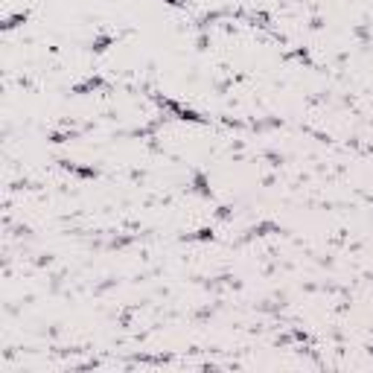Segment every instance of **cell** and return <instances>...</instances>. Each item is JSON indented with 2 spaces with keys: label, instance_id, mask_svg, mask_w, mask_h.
I'll return each instance as SVG.
<instances>
[{
  "label": "cell",
  "instance_id": "obj_6",
  "mask_svg": "<svg viewBox=\"0 0 373 373\" xmlns=\"http://www.w3.org/2000/svg\"><path fill=\"white\" fill-rule=\"evenodd\" d=\"M111 44H114V35H108V32H105V35H96V38L91 41V50H93V53H105Z\"/></svg>",
  "mask_w": 373,
  "mask_h": 373
},
{
  "label": "cell",
  "instance_id": "obj_12",
  "mask_svg": "<svg viewBox=\"0 0 373 373\" xmlns=\"http://www.w3.org/2000/svg\"><path fill=\"white\" fill-rule=\"evenodd\" d=\"M163 3H166V6H175V9H181V6H184V0H163Z\"/></svg>",
  "mask_w": 373,
  "mask_h": 373
},
{
  "label": "cell",
  "instance_id": "obj_2",
  "mask_svg": "<svg viewBox=\"0 0 373 373\" xmlns=\"http://www.w3.org/2000/svg\"><path fill=\"white\" fill-rule=\"evenodd\" d=\"M59 163H62V169L73 172V175H79V178H88V181L99 178V169H96V166H79V163H73V161H59Z\"/></svg>",
  "mask_w": 373,
  "mask_h": 373
},
{
  "label": "cell",
  "instance_id": "obj_9",
  "mask_svg": "<svg viewBox=\"0 0 373 373\" xmlns=\"http://www.w3.org/2000/svg\"><path fill=\"white\" fill-rule=\"evenodd\" d=\"M70 137H73V134H67V131H53V134H50L53 143H64V140H70Z\"/></svg>",
  "mask_w": 373,
  "mask_h": 373
},
{
  "label": "cell",
  "instance_id": "obj_5",
  "mask_svg": "<svg viewBox=\"0 0 373 373\" xmlns=\"http://www.w3.org/2000/svg\"><path fill=\"white\" fill-rule=\"evenodd\" d=\"M26 18H29L26 12H15V15H9V18L0 23V29H3V32H12V29H18L21 23H26Z\"/></svg>",
  "mask_w": 373,
  "mask_h": 373
},
{
  "label": "cell",
  "instance_id": "obj_10",
  "mask_svg": "<svg viewBox=\"0 0 373 373\" xmlns=\"http://www.w3.org/2000/svg\"><path fill=\"white\" fill-rule=\"evenodd\" d=\"M292 56H295V59H301V62H309V53H306V50H295Z\"/></svg>",
  "mask_w": 373,
  "mask_h": 373
},
{
  "label": "cell",
  "instance_id": "obj_7",
  "mask_svg": "<svg viewBox=\"0 0 373 373\" xmlns=\"http://www.w3.org/2000/svg\"><path fill=\"white\" fill-rule=\"evenodd\" d=\"M186 239H195V242H213L216 239V233H213V228H198L195 233H189Z\"/></svg>",
  "mask_w": 373,
  "mask_h": 373
},
{
  "label": "cell",
  "instance_id": "obj_11",
  "mask_svg": "<svg viewBox=\"0 0 373 373\" xmlns=\"http://www.w3.org/2000/svg\"><path fill=\"white\" fill-rule=\"evenodd\" d=\"M216 216H219V219H228V216H231V207H219V213H216Z\"/></svg>",
  "mask_w": 373,
  "mask_h": 373
},
{
  "label": "cell",
  "instance_id": "obj_1",
  "mask_svg": "<svg viewBox=\"0 0 373 373\" xmlns=\"http://www.w3.org/2000/svg\"><path fill=\"white\" fill-rule=\"evenodd\" d=\"M155 102H158L161 108H166L169 114H175L178 120H184V123H195V125H204V123H207V117H201L195 108H186V105L175 102V99H166V96H155Z\"/></svg>",
  "mask_w": 373,
  "mask_h": 373
},
{
  "label": "cell",
  "instance_id": "obj_4",
  "mask_svg": "<svg viewBox=\"0 0 373 373\" xmlns=\"http://www.w3.org/2000/svg\"><path fill=\"white\" fill-rule=\"evenodd\" d=\"M192 189H195L198 195H204V198H210V195H213L210 181H207V175H204V172H195V175H192Z\"/></svg>",
  "mask_w": 373,
  "mask_h": 373
},
{
  "label": "cell",
  "instance_id": "obj_13",
  "mask_svg": "<svg viewBox=\"0 0 373 373\" xmlns=\"http://www.w3.org/2000/svg\"><path fill=\"white\" fill-rule=\"evenodd\" d=\"M371 356H373V347H371Z\"/></svg>",
  "mask_w": 373,
  "mask_h": 373
},
{
  "label": "cell",
  "instance_id": "obj_8",
  "mask_svg": "<svg viewBox=\"0 0 373 373\" xmlns=\"http://www.w3.org/2000/svg\"><path fill=\"white\" fill-rule=\"evenodd\" d=\"M268 231H277V225H274V222H262V225H254L248 233L251 236H265Z\"/></svg>",
  "mask_w": 373,
  "mask_h": 373
},
{
  "label": "cell",
  "instance_id": "obj_3",
  "mask_svg": "<svg viewBox=\"0 0 373 373\" xmlns=\"http://www.w3.org/2000/svg\"><path fill=\"white\" fill-rule=\"evenodd\" d=\"M99 88H105V79H102V76H88L85 82L73 85V93L85 96V93H91V91H99Z\"/></svg>",
  "mask_w": 373,
  "mask_h": 373
}]
</instances>
